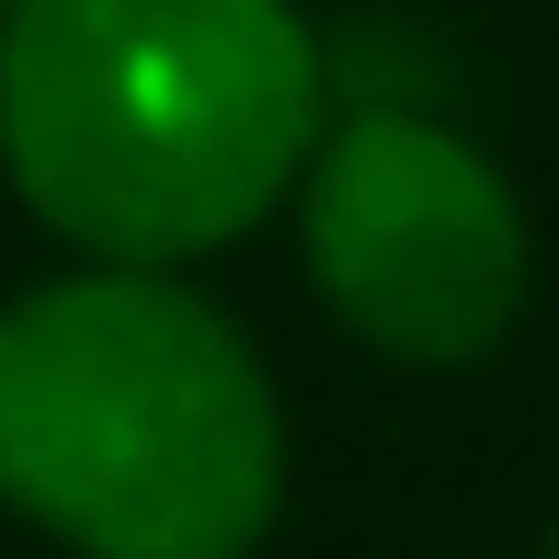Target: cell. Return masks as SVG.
I'll return each instance as SVG.
<instances>
[{"mask_svg": "<svg viewBox=\"0 0 559 559\" xmlns=\"http://www.w3.org/2000/svg\"><path fill=\"white\" fill-rule=\"evenodd\" d=\"M332 69L297 0H12L0 171L104 263H194L309 171Z\"/></svg>", "mask_w": 559, "mask_h": 559, "instance_id": "obj_1", "label": "cell"}, {"mask_svg": "<svg viewBox=\"0 0 559 559\" xmlns=\"http://www.w3.org/2000/svg\"><path fill=\"white\" fill-rule=\"evenodd\" d=\"M0 502L81 559H251L286 502L263 354L160 263H92L12 297Z\"/></svg>", "mask_w": 559, "mask_h": 559, "instance_id": "obj_2", "label": "cell"}, {"mask_svg": "<svg viewBox=\"0 0 559 559\" xmlns=\"http://www.w3.org/2000/svg\"><path fill=\"white\" fill-rule=\"evenodd\" d=\"M297 228L343 332L400 366H468L525 309V206L435 115H332L297 171Z\"/></svg>", "mask_w": 559, "mask_h": 559, "instance_id": "obj_3", "label": "cell"}, {"mask_svg": "<svg viewBox=\"0 0 559 559\" xmlns=\"http://www.w3.org/2000/svg\"><path fill=\"white\" fill-rule=\"evenodd\" d=\"M548 559H559V537H548Z\"/></svg>", "mask_w": 559, "mask_h": 559, "instance_id": "obj_4", "label": "cell"}, {"mask_svg": "<svg viewBox=\"0 0 559 559\" xmlns=\"http://www.w3.org/2000/svg\"><path fill=\"white\" fill-rule=\"evenodd\" d=\"M0 12H12V0H0Z\"/></svg>", "mask_w": 559, "mask_h": 559, "instance_id": "obj_5", "label": "cell"}]
</instances>
